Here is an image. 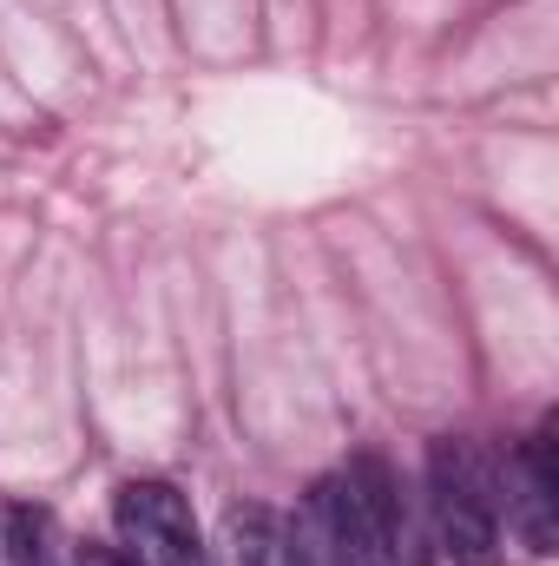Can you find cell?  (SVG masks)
Returning <instances> with one entry per match:
<instances>
[{
    "label": "cell",
    "instance_id": "obj_2",
    "mask_svg": "<svg viewBox=\"0 0 559 566\" xmlns=\"http://www.w3.org/2000/svg\"><path fill=\"white\" fill-rule=\"evenodd\" d=\"M113 521H119V547L133 566H204L191 501L171 481H126L113 501Z\"/></svg>",
    "mask_w": 559,
    "mask_h": 566
},
{
    "label": "cell",
    "instance_id": "obj_3",
    "mask_svg": "<svg viewBox=\"0 0 559 566\" xmlns=\"http://www.w3.org/2000/svg\"><path fill=\"white\" fill-rule=\"evenodd\" d=\"M349 494H356V514L369 527V547H376V566H402L409 560V507H402V481L382 454H356L349 461Z\"/></svg>",
    "mask_w": 559,
    "mask_h": 566
},
{
    "label": "cell",
    "instance_id": "obj_6",
    "mask_svg": "<svg viewBox=\"0 0 559 566\" xmlns=\"http://www.w3.org/2000/svg\"><path fill=\"white\" fill-rule=\"evenodd\" d=\"M224 541H231V566H283V521L271 507H231L224 521Z\"/></svg>",
    "mask_w": 559,
    "mask_h": 566
},
{
    "label": "cell",
    "instance_id": "obj_4",
    "mask_svg": "<svg viewBox=\"0 0 559 566\" xmlns=\"http://www.w3.org/2000/svg\"><path fill=\"white\" fill-rule=\"evenodd\" d=\"M553 501H559L553 434H540V441L520 448V461H514V494H507L514 527H520V541H527L534 554H553Z\"/></svg>",
    "mask_w": 559,
    "mask_h": 566
},
{
    "label": "cell",
    "instance_id": "obj_1",
    "mask_svg": "<svg viewBox=\"0 0 559 566\" xmlns=\"http://www.w3.org/2000/svg\"><path fill=\"white\" fill-rule=\"evenodd\" d=\"M428 501L441 547L461 566H494L500 554V481L474 441H434L428 448Z\"/></svg>",
    "mask_w": 559,
    "mask_h": 566
},
{
    "label": "cell",
    "instance_id": "obj_5",
    "mask_svg": "<svg viewBox=\"0 0 559 566\" xmlns=\"http://www.w3.org/2000/svg\"><path fill=\"white\" fill-rule=\"evenodd\" d=\"M0 560L7 566H66V534L46 507L0 501Z\"/></svg>",
    "mask_w": 559,
    "mask_h": 566
}]
</instances>
